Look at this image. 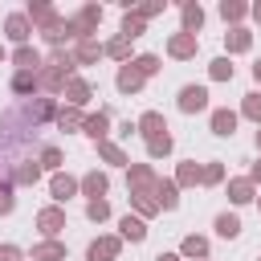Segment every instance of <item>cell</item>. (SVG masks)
I'll return each mask as SVG.
<instances>
[{"label": "cell", "instance_id": "obj_1", "mask_svg": "<svg viewBox=\"0 0 261 261\" xmlns=\"http://www.w3.org/2000/svg\"><path fill=\"white\" fill-rule=\"evenodd\" d=\"M208 106V90L204 86H184L179 90V110L184 114H196V110H204Z\"/></svg>", "mask_w": 261, "mask_h": 261}, {"label": "cell", "instance_id": "obj_2", "mask_svg": "<svg viewBox=\"0 0 261 261\" xmlns=\"http://www.w3.org/2000/svg\"><path fill=\"white\" fill-rule=\"evenodd\" d=\"M167 49H171V57H192V53H196V37H192V33H175Z\"/></svg>", "mask_w": 261, "mask_h": 261}, {"label": "cell", "instance_id": "obj_3", "mask_svg": "<svg viewBox=\"0 0 261 261\" xmlns=\"http://www.w3.org/2000/svg\"><path fill=\"white\" fill-rule=\"evenodd\" d=\"M139 130H143L147 139H155V135H167V122H163V114H155V110H151V114H143V118H139Z\"/></svg>", "mask_w": 261, "mask_h": 261}, {"label": "cell", "instance_id": "obj_4", "mask_svg": "<svg viewBox=\"0 0 261 261\" xmlns=\"http://www.w3.org/2000/svg\"><path fill=\"white\" fill-rule=\"evenodd\" d=\"M114 253H118V241H94L90 245V261H114Z\"/></svg>", "mask_w": 261, "mask_h": 261}, {"label": "cell", "instance_id": "obj_5", "mask_svg": "<svg viewBox=\"0 0 261 261\" xmlns=\"http://www.w3.org/2000/svg\"><path fill=\"white\" fill-rule=\"evenodd\" d=\"M139 86H143V73H139L135 65H122V73H118V90L130 94V90H139Z\"/></svg>", "mask_w": 261, "mask_h": 261}, {"label": "cell", "instance_id": "obj_6", "mask_svg": "<svg viewBox=\"0 0 261 261\" xmlns=\"http://www.w3.org/2000/svg\"><path fill=\"white\" fill-rule=\"evenodd\" d=\"M232 126H237V114L232 110H216L212 114V130L216 135H232Z\"/></svg>", "mask_w": 261, "mask_h": 261}, {"label": "cell", "instance_id": "obj_7", "mask_svg": "<svg viewBox=\"0 0 261 261\" xmlns=\"http://www.w3.org/2000/svg\"><path fill=\"white\" fill-rule=\"evenodd\" d=\"M216 232H220L224 241H232V237L241 232V220H237V216H228V212H220V216H216Z\"/></svg>", "mask_w": 261, "mask_h": 261}, {"label": "cell", "instance_id": "obj_8", "mask_svg": "<svg viewBox=\"0 0 261 261\" xmlns=\"http://www.w3.org/2000/svg\"><path fill=\"white\" fill-rule=\"evenodd\" d=\"M33 257H37V261H61V257H65V245H57V241L37 245V249H33Z\"/></svg>", "mask_w": 261, "mask_h": 261}, {"label": "cell", "instance_id": "obj_9", "mask_svg": "<svg viewBox=\"0 0 261 261\" xmlns=\"http://www.w3.org/2000/svg\"><path fill=\"white\" fill-rule=\"evenodd\" d=\"M204 24V12H200V4H184V29L196 37V29Z\"/></svg>", "mask_w": 261, "mask_h": 261}, {"label": "cell", "instance_id": "obj_10", "mask_svg": "<svg viewBox=\"0 0 261 261\" xmlns=\"http://www.w3.org/2000/svg\"><path fill=\"white\" fill-rule=\"evenodd\" d=\"M4 29H8V37H12V41H24V37H29V16H20V12H16V16H8V24H4Z\"/></svg>", "mask_w": 261, "mask_h": 261}, {"label": "cell", "instance_id": "obj_11", "mask_svg": "<svg viewBox=\"0 0 261 261\" xmlns=\"http://www.w3.org/2000/svg\"><path fill=\"white\" fill-rule=\"evenodd\" d=\"M106 126H110L106 114H90V118H86V135H90V139H106Z\"/></svg>", "mask_w": 261, "mask_h": 261}, {"label": "cell", "instance_id": "obj_12", "mask_svg": "<svg viewBox=\"0 0 261 261\" xmlns=\"http://www.w3.org/2000/svg\"><path fill=\"white\" fill-rule=\"evenodd\" d=\"M37 224H41V228H45V232H57V228H61V224H65V216H61V212H57V208H45V212H41V216H37Z\"/></svg>", "mask_w": 261, "mask_h": 261}, {"label": "cell", "instance_id": "obj_13", "mask_svg": "<svg viewBox=\"0 0 261 261\" xmlns=\"http://www.w3.org/2000/svg\"><path fill=\"white\" fill-rule=\"evenodd\" d=\"M12 57H16V65H20V69H37V65H41V57H37V49H29V45H20V49H16Z\"/></svg>", "mask_w": 261, "mask_h": 261}, {"label": "cell", "instance_id": "obj_14", "mask_svg": "<svg viewBox=\"0 0 261 261\" xmlns=\"http://www.w3.org/2000/svg\"><path fill=\"white\" fill-rule=\"evenodd\" d=\"M12 90H16V94H29V90H37V73H33V69H20V73L12 77Z\"/></svg>", "mask_w": 261, "mask_h": 261}, {"label": "cell", "instance_id": "obj_15", "mask_svg": "<svg viewBox=\"0 0 261 261\" xmlns=\"http://www.w3.org/2000/svg\"><path fill=\"white\" fill-rule=\"evenodd\" d=\"M73 188H77V184H73L69 175H53V200H69Z\"/></svg>", "mask_w": 261, "mask_h": 261}, {"label": "cell", "instance_id": "obj_16", "mask_svg": "<svg viewBox=\"0 0 261 261\" xmlns=\"http://www.w3.org/2000/svg\"><path fill=\"white\" fill-rule=\"evenodd\" d=\"M82 188L94 196V200H102V192H106V175H98V171H90L86 179H82Z\"/></svg>", "mask_w": 261, "mask_h": 261}, {"label": "cell", "instance_id": "obj_17", "mask_svg": "<svg viewBox=\"0 0 261 261\" xmlns=\"http://www.w3.org/2000/svg\"><path fill=\"white\" fill-rule=\"evenodd\" d=\"M228 196H232L237 204H245V200H253V184H249V179H232V184H228Z\"/></svg>", "mask_w": 261, "mask_h": 261}, {"label": "cell", "instance_id": "obj_18", "mask_svg": "<svg viewBox=\"0 0 261 261\" xmlns=\"http://www.w3.org/2000/svg\"><path fill=\"white\" fill-rule=\"evenodd\" d=\"M122 237H130V241H143L147 237V228H143V220H135V216H122Z\"/></svg>", "mask_w": 261, "mask_h": 261}, {"label": "cell", "instance_id": "obj_19", "mask_svg": "<svg viewBox=\"0 0 261 261\" xmlns=\"http://www.w3.org/2000/svg\"><path fill=\"white\" fill-rule=\"evenodd\" d=\"M139 33H143V16H139V12H135V16L126 12V16H122V41H130V37H139Z\"/></svg>", "mask_w": 261, "mask_h": 261}, {"label": "cell", "instance_id": "obj_20", "mask_svg": "<svg viewBox=\"0 0 261 261\" xmlns=\"http://www.w3.org/2000/svg\"><path fill=\"white\" fill-rule=\"evenodd\" d=\"M29 16H33V20H41L45 29H49V24H57V16H53V8H49V4H33V8H29Z\"/></svg>", "mask_w": 261, "mask_h": 261}, {"label": "cell", "instance_id": "obj_21", "mask_svg": "<svg viewBox=\"0 0 261 261\" xmlns=\"http://www.w3.org/2000/svg\"><path fill=\"white\" fill-rule=\"evenodd\" d=\"M147 151H151V155H167V151H171V135H155V139H147Z\"/></svg>", "mask_w": 261, "mask_h": 261}, {"label": "cell", "instance_id": "obj_22", "mask_svg": "<svg viewBox=\"0 0 261 261\" xmlns=\"http://www.w3.org/2000/svg\"><path fill=\"white\" fill-rule=\"evenodd\" d=\"M155 196H159V204H163V208H175V200H179V196H175V184H159V188H155Z\"/></svg>", "mask_w": 261, "mask_h": 261}, {"label": "cell", "instance_id": "obj_23", "mask_svg": "<svg viewBox=\"0 0 261 261\" xmlns=\"http://www.w3.org/2000/svg\"><path fill=\"white\" fill-rule=\"evenodd\" d=\"M98 53H102V45H94V41L77 45V61H98Z\"/></svg>", "mask_w": 261, "mask_h": 261}, {"label": "cell", "instance_id": "obj_24", "mask_svg": "<svg viewBox=\"0 0 261 261\" xmlns=\"http://www.w3.org/2000/svg\"><path fill=\"white\" fill-rule=\"evenodd\" d=\"M86 98H90V86H86V82H69V102H73V106H82Z\"/></svg>", "mask_w": 261, "mask_h": 261}, {"label": "cell", "instance_id": "obj_25", "mask_svg": "<svg viewBox=\"0 0 261 261\" xmlns=\"http://www.w3.org/2000/svg\"><path fill=\"white\" fill-rule=\"evenodd\" d=\"M204 249H208L204 237H188V241H184V253H188V257H204Z\"/></svg>", "mask_w": 261, "mask_h": 261}, {"label": "cell", "instance_id": "obj_26", "mask_svg": "<svg viewBox=\"0 0 261 261\" xmlns=\"http://www.w3.org/2000/svg\"><path fill=\"white\" fill-rule=\"evenodd\" d=\"M228 49H249V33L245 29H232L228 33Z\"/></svg>", "mask_w": 261, "mask_h": 261}, {"label": "cell", "instance_id": "obj_27", "mask_svg": "<svg viewBox=\"0 0 261 261\" xmlns=\"http://www.w3.org/2000/svg\"><path fill=\"white\" fill-rule=\"evenodd\" d=\"M212 77H220V82H224V77H232V65H228V57H216V61H212Z\"/></svg>", "mask_w": 261, "mask_h": 261}, {"label": "cell", "instance_id": "obj_28", "mask_svg": "<svg viewBox=\"0 0 261 261\" xmlns=\"http://www.w3.org/2000/svg\"><path fill=\"white\" fill-rule=\"evenodd\" d=\"M37 175H41V167H37V163H24V167L16 171V179H20V184H37Z\"/></svg>", "mask_w": 261, "mask_h": 261}, {"label": "cell", "instance_id": "obj_29", "mask_svg": "<svg viewBox=\"0 0 261 261\" xmlns=\"http://www.w3.org/2000/svg\"><path fill=\"white\" fill-rule=\"evenodd\" d=\"M86 212H90V220H106V216H110L106 200H90V208H86Z\"/></svg>", "mask_w": 261, "mask_h": 261}, {"label": "cell", "instance_id": "obj_30", "mask_svg": "<svg viewBox=\"0 0 261 261\" xmlns=\"http://www.w3.org/2000/svg\"><path fill=\"white\" fill-rule=\"evenodd\" d=\"M245 114L261 122V94H249V98H245Z\"/></svg>", "mask_w": 261, "mask_h": 261}, {"label": "cell", "instance_id": "obj_31", "mask_svg": "<svg viewBox=\"0 0 261 261\" xmlns=\"http://www.w3.org/2000/svg\"><path fill=\"white\" fill-rule=\"evenodd\" d=\"M135 69H139V73L147 77V73H155V69H159V61H155V57L147 53V57H139V61H135Z\"/></svg>", "mask_w": 261, "mask_h": 261}, {"label": "cell", "instance_id": "obj_32", "mask_svg": "<svg viewBox=\"0 0 261 261\" xmlns=\"http://www.w3.org/2000/svg\"><path fill=\"white\" fill-rule=\"evenodd\" d=\"M41 163H45V167H61V151H57V147H45V151H41Z\"/></svg>", "mask_w": 261, "mask_h": 261}, {"label": "cell", "instance_id": "obj_33", "mask_svg": "<svg viewBox=\"0 0 261 261\" xmlns=\"http://www.w3.org/2000/svg\"><path fill=\"white\" fill-rule=\"evenodd\" d=\"M196 179H200V167L196 163H184L179 167V184H196Z\"/></svg>", "mask_w": 261, "mask_h": 261}, {"label": "cell", "instance_id": "obj_34", "mask_svg": "<svg viewBox=\"0 0 261 261\" xmlns=\"http://www.w3.org/2000/svg\"><path fill=\"white\" fill-rule=\"evenodd\" d=\"M241 12H245V8H241V4H228V0H224V4H220V16H224V20H237V16H241Z\"/></svg>", "mask_w": 261, "mask_h": 261}, {"label": "cell", "instance_id": "obj_35", "mask_svg": "<svg viewBox=\"0 0 261 261\" xmlns=\"http://www.w3.org/2000/svg\"><path fill=\"white\" fill-rule=\"evenodd\" d=\"M0 212H12V188L0 184Z\"/></svg>", "mask_w": 261, "mask_h": 261}, {"label": "cell", "instance_id": "obj_36", "mask_svg": "<svg viewBox=\"0 0 261 261\" xmlns=\"http://www.w3.org/2000/svg\"><path fill=\"white\" fill-rule=\"evenodd\" d=\"M106 53H110V57H126V41H122V37H118V41H110V45H106Z\"/></svg>", "mask_w": 261, "mask_h": 261}, {"label": "cell", "instance_id": "obj_37", "mask_svg": "<svg viewBox=\"0 0 261 261\" xmlns=\"http://www.w3.org/2000/svg\"><path fill=\"white\" fill-rule=\"evenodd\" d=\"M102 155H106L110 163H126V159H122V151H118V147H110V143H102Z\"/></svg>", "mask_w": 261, "mask_h": 261}, {"label": "cell", "instance_id": "obj_38", "mask_svg": "<svg viewBox=\"0 0 261 261\" xmlns=\"http://www.w3.org/2000/svg\"><path fill=\"white\" fill-rule=\"evenodd\" d=\"M57 122H61V130H69V126H77V110H65V114H61Z\"/></svg>", "mask_w": 261, "mask_h": 261}, {"label": "cell", "instance_id": "obj_39", "mask_svg": "<svg viewBox=\"0 0 261 261\" xmlns=\"http://www.w3.org/2000/svg\"><path fill=\"white\" fill-rule=\"evenodd\" d=\"M200 179H208V184H216V179H220V163H212V167H204V171H200Z\"/></svg>", "mask_w": 261, "mask_h": 261}, {"label": "cell", "instance_id": "obj_40", "mask_svg": "<svg viewBox=\"0 0 261 261\" xmlns=\"http://www.w3.org/2000/svg\"><path fill=\"white\" fill-rule=\"evenodd\" d=\"M0 261H20V249H12V245H4V249H0Z\"/></svg>", "mask_w": 261, "mask_h": 261}, {"label": "cell", "instance_id": "obj_41", "mask_svg": "<svg viewBox=\"0 0 261 261\" xmlns=\"http://www.w3.org/2000/svg\"><path fill=\"white\" fill-rule=\"evenodd\" d=\"M155 261H179V257H175V253H159Z\"/></svg>", "mask_w": 261, "mask_h": 261}, {"label": "cell", "instance_id": "obj_42", "mask_svg": "<svg viewBox=\"0 0 261 261\" xmlns=\"http://www.w3.org/2000/svg\"><path fill=\"white\" fill-rule=\"evenodd\" d=\"M253 77H257V82H261V61H257V65H253Z\"/></svg>", "mask_w": 261, "mask_h": 261}, {"label": "cell", "instance_id": "obj_43", "mask_svg": "<svg viewBox=\"0 0 261 261\" xmlns=\"http://www.w3.org/2000/svg\"><path fill=\"white\" fill-rule=\"evenodd\" d=\"M253 179H261V163H257V167H253Z\"/></svg>", "mask_w": 261, "mask_h": 261}, {"label": "cell", "instance_id": "obj_44", "mask_svg": "<svg viewBox=\"0 0 261 261\" xmlns=\"http://www.w3.org/2000/svg\"><path fill=\"white\" fill-rule=\"evenodd\" d=\"M253 16H257V20H261V4H257V8H253Z\"/></svg>", "mask_w": 261, "mask_h": 261}, {"label": "cell", "instance_id": "obj_45", "mask_svg": "<svg viewBox=\"0 0 261 261\" xmlns=\"http://www.w3.org/2000/svg\"><path fill=\"white\" fill-rule=\"evenodd\" d=\"M257 143H261V130H257Z\"/></svg>", "mask_w": 261, "mask_h": 261}, {"label": "cell", "instance_id": "obj_46", "mask_svg": "<svg viewBox=\"0 0 261 261\" xmlns=\"http://www.w3.org/2000/svg\"><path fill=\"white\" fill-rule=\"evenodd\" d=\"M0 57H4V49H0Z\"/></svg>", "mask_w": 261, "mask_h": 261}]
</instances>
